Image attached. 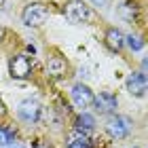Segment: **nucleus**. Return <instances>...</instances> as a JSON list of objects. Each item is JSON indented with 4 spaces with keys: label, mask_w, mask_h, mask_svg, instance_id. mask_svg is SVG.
<instances>
[{
    "label": "nucleus",
    "mask_w": 148,
    "mask_h": 148,
    "mask_svg": "<svg viewBox=\"0 0 148 148\" xmlns=\"http://www.w3.org/2000/svg\"><path fill=\"white\" fill-rule=\"evenodd\" d=\"M47 17H49V11H47V6L42 2H30L23 6L21 11V19L25 25H30V28H38V25H42L47 21Z\"/></svg>",
    "instance_id": "f257e3e1"
},
{
    "label": "nucleus",
    "mask_w": 148,
    "mask_h": 148,
    "mask_svg": "<svg viewBox=\"0 0 148 148\" xmlns=\"http://www.w3.org/2000/svg\"><path fill=\"white\" fill-rule=\"evenodd\" d=\"M64 15L72 23H85L91 19V9L83 0H70V2L64 4Z\"/></svg>",
    "instance_id": "f03ea898"
},
{
    "label": "nucleus",
    "mask_w": 148,
    "mask_h": 148,
    "mask_svg": "<svg viewBox=\"0 0 148 148\" xmlns=\"http://www.w3.org/2000/svg\"><path fill=\"white\" fill-rule=\"evenodd\" d=\"M133 127V121L129 116H123V114H114L110 116V121L106 123V131L110 133L112 138H127Z\"/></svg>",
    "instance_id": "7ed1b4c3"
},
{
    "label": "nucleus",
    "mask_w": 148,
    "mask_h": 148,
    "mask_svg": "<svg viewBox=\"0 0 148 148\" xmlns=\"http://www.w3.org/2000/svg\"><path fill=\"white\" fill-rule=\"evenodd\" d=\"M17 116L28 125H34L36 121L40 119V104L34 102V99H23L17 108Z\"/></svg>",
    "instance_id": "20e7f679"
},
{
    "label": "nucleus",
    "mask_w": 148,
    "mask_h": 148,
    "mask_svg": "<svg viewBox=\"0 0 148 148\" xmlns=\"http://www.w3.org/2000/svg\"><path fill=\"white\" fill-rule=\"evenodd\" d=\"M9 70H11V76L13 78H28L30 72H32V62L28 55H13L11 57V64H9Z\"/></svg>",
    "instance_id": "39448f33"
},
{
    "label": "nucleus",
    "mask_w": 148,
    "mask_h": 148,
    "mask_svg": "<svg viewBox=\"0 0 148 148\" xmlns=\"http://www.w3.org/2000/svg\"><path fill=\"white\" fill-rule=\"evenodd\" d=\"M93 104H95V108L102 114H114L116 112V106H119V99L110 91H102L97 97H93Z\"/></svg>",
    "instance_id": "423d86ee"
},
{
    "label": "nucleus",
    "mask_w": 148,
    "mask_h": 148,
    "mask_svg": "<svg viewBox=\"0 0 148 148\" xmlns=\"http://www.w3.org/2000/svg\"><path fill=\"white\" fill-rule=\"evenodd\" d=\"M72 102L76 104V108H89L93 104V91L83 83L74 85L72 87Z\"/></svg>",
    "instance_id": "0eeeda50"
},
{
    "label": "nucleus",
    "mask_w": 148,
    "mask_h": 148,
    "mask_svg": "<svg viewBox=\"0 0 148 148\" xmlns=\"http://www.w3.org/2000/svg\"><path fill=\"white\" fill-rule=\"evenodd\" d=\"M127 91H129L131 95L144 97V95H146V76H144V74L133 72L131 76L127 78Z\"/></svg>",
    "instance_id": "6e6552de"
},
{
    "label": "nucleus",
    "mask_w": 148,
    "mask_h": 148,
    "mask_svg": "<svg viewBox=\"0 0 148 148\" xmlns=\"http://www.w3.org/2000/svg\"><path fill=\"white\" fill-rule=\"evenodd\" d=\"M106 45H108L110 51H121L125 45V36L123 32L116 30V28H110L108 32H106Z\"/></svg>",
    "instance_id": "1a4fd4ad"
},
{
    "label": "nucleus",
    "mask_w": 148,
    "mask_h": 148,
    "mask_svg": "<svg viewBox=\"0 0 148 148\" xmlns=\"http://www.w3.org/2000/svg\"><path fill=\"white\" fill-rule=\"evenodd\" d=\"M47 72H49L51 76H62V74H66V62L62 57H57V55L49 57V62H47Z\"/></svg>",
    "instance_id": "9d476101"
},
{
    "label": "nucleus",
    "mask_w": 148,
    "mask_h": 148,
    "mask_svg": "<svg viewBox=\"0 0 148 148\" xmlns=\"http://www.w3.org/2000/svg\"><path fill=\"white\" fill-rule=\"evenodd\" d=\"M93 127H95V119H93L91 114L83 112V114L76 119V129H78V131H91Z\"/></svg>",
    "instance_id": "9b49d317"
},
{
    "label": "nucleus",
    "mask_w": 148,
    "mask_h": 148,
    "mask_svg": "<svg viewBox=\"0 0 148 148\" xmlns=\"http://www.w3.org/2000/svg\"><path fill=\"white\" fill-rule=\"evenodd\" d=\"M125 42L129 45V49H131V51H140V49L144 47L142 38H138V36H127V38H125Z\"/></svg>",
    "instance_id": "f8f14e48"
},
{
    "label": "nucleus",
    "mask_w": 148,
    "mask_h": 148,
    "mask_svg": "<svg viewBox=\"0 0 148 148\" xmlns=\"http://www.w3.org/2000/svg\"><path fill=\"white\" fill-rule=\"evenodd\" d=\"M68 148H91V144L87 138H78V140H72L68 144Z\"/></svg>",
    "instance_id": "ddd939ff"
},
{
    "label": "nucleus",
    "mask_w": 148,
    "mask_h": 148,
    "mask_svg": "<svg viewBox=\"0 0 148 148\" xmlns=\"http://www.w3.org/2000/svg\"><path fill=\"white\" fill-rule=\"evenodd\" d=\"M4 112H6V110H4V104L0 102V116H4Z\"/></svg>",
    "instance_id": "4468645a"
},
{
    "label": "nucleus",
    "mask_w": 148,
    "mask_h": 148,
    "mask_svg": "<svg viewBox=\"0 0 148 148\" xmlns=\"http://www.w3.org/2000/svg\"><path fill=\"white\" fill-rule=\"evenodd\" d=\"M93 2H95L97 6H104V2H106V0H93Z\"/></svg>",
    "instance_id": "2eb2a0df"
},
{
    "label": "nucleus",
    "mask_w": 148,
    "mask_h": 148,
    "mask_svg": "<svg viewBox=\"0 0 148 148\" xmlns=\"http://www.w3.org/2000/svg\"><path fill=\"white\" fill-rule=\"evenodd\" d=\"M0 144H2V129H0Z\"/></svg>",
    "instance_id": "dca6fc26"
},
{
    "label": "nucleus",
    "mask_w": 148,
    "mask_h": 148,
    "mask_svg": "<svg viewBox=\"0 0 148 148\" xmlns=\"http://www.w3.org/2000/svg\"><path fill=\"white\" fill-rule=\"evenodd\" d=\"M9 148H19V146H9Z\"/></svg>",
    "instance_id": "f3484780"
},
{
    "label": "nucleus",
    "mask_w": 148,
    "mask_h": 148,
    "mask_svg": "<svg viewBox=\"0 0 148 148\" xmlns=\"http://www.w3.org/2000/svg\"><path fill=\"white\" fill-rule=\"evenodd\" d=\"M0 36H2V30H0Z\"/></svg>",
    "instance_id": "a211bd4d"
}]
</instances>
